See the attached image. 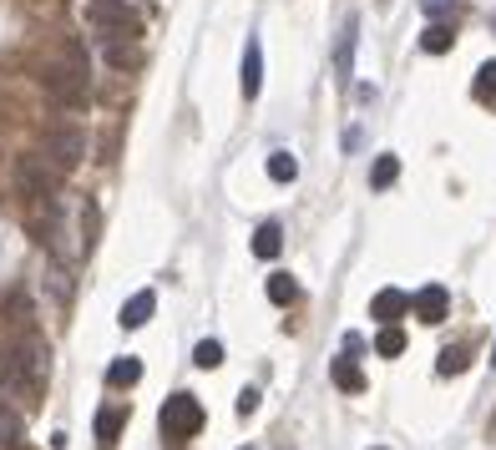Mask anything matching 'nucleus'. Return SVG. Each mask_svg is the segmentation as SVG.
Wrapping results in <instances>:
<instances>
[{
    "label": "nucleus",
    "mask_w": 496,
    "mask_h": 450,
    "mask_svg": "<svg viewBox=\"0 0 496 450\" xmlns=\"http://www.w3.org/2000/svg\"><path fill=\"white\" fill-rule=\"evenodd\" d=\"M401 349H405V334H401V329H395V324H385V329H380V340H375V355L395 359V355H401Z\"/></svg>",
    "instance_id": "nucleus-21"
},
{
    "label": "nucleus",
    "mask_w": 496,
    "mask_h": 450,
    "mask_svg": "<svg viewBox=\"0 0 496 450\" xmlns=\"http://www.w3.org/2000/svg\"><path fill=\"white\" fill-rule=\"evenodd\" d=\"M122 425H127V405H107V410L96 415V446L112 450L117 446V435H122Z\"/></svg>",
    "instance_id": "nucleus-10"
},
{
    "label": "nucleus",
    "mask_w": 496,
    "mask_h": 450,
    "mask_svg": "<svg viewBox=\"0 0 496 450\" xmlns=\"http://www.w3.org/2000/svg\"><path fill=\"white\" fill-rule=\"evenodd\" d=\"M405 314H410V294H405V289H380L370 304V319H385V324H395Z\"/></svg>",
    "instance_id": "nucleus-9"
},
{
    "label": "nucleus",
    "mask_w": 496,
    "mask_h": 450,
    "mask_svg": "<svg viewBox=\"0 0 496 450\" xmlns=\"http://www.w3.org/2000/svg\"><path fill=\"white\" fill-rule=\"evenodd\" d=\"M253 410H259V389H248V385H244V389H238V415L248 420Z\"/></svg>",
    "instance_id": "nucleus-26"
},
{
    "label": "nucleus",
    "mask_w": 496,
    "mask_h": 450,
    "mask_svg": "<svg viewBox=\"0 0 496 450\" xmlns=\"http://www.w3.org/2000/svg\"><path fill=\"white\" fill-rule=\"evenodd\" d=\"M153 309H157V294H153V289L132 294V299L122 304V329H142L147 319H153Z\"/></svg>",
    "instance_id": "nucleus-12"
},
{
    "label": "nucleus",
    "mask_w": 496,
    "mask_h": 450,
    "mask_svg": "<svg viewBox=\"0 0 496 450\" xmlns=\"http://www.w3.org/2000/svg\"><path fill=\"white\" fill-rule=\"evenodd\" d=\"M259 92H264V46H259V36H248V46H244V96L253 102Z\"/></svg>",
    "instance_id": "nucleus-8"
},
{
    "label": "nucleus",
    "mask_w": 496,
    "mask_h": 450,
    "mask_svg": "<svg viewBox=\"0 0 496 450\" xmlns=\"http://www.w3.org/2000/svg\"><path fill=\"white\" fill-rule=\"evenodd\" d=\"M446 5H451V0H426V11H431V16H435V11H446Z\"/></svg>",
    "instance_id": "nucleus-27"
},
{
    "label": "nucleus",
    "mask_w": 496,
    "mask_h": 450,
    "mask_svg": "<svg viewBox=\"0 0 496 450\" xmlns=\"http://www.w3.org/2000/svg\"><path fill=\"white\" fill-rule=\"evenodd\" d=\"M142 380V359L137 355H122V359H112L107 364V385L112 389H132Z\"/></svg>",
    "instance_id": "nucleus-13"
},
{
    "label": "nucleus",
    "mask_w": 496,
    "mask_h": 450,
    "mask_svg": "<svg viewBox=\"0 0 496 450\" xmlns=\"http://www.w3.org/2000/svg\"><path fill=\"white\" fill-rule=\"evenodd\" d=\"M279 249H284V228H279V223H259V233H253V253H259V258H279Z\"/></svg>",
    "instance_id": "nucleus-15"
},
{
    "label": "nucleus",
    "mask_w": 496,
    "mask_h": 450,
    "mask_svg": "<svg viewBox=\"0 0 496 450\" xmlns=\"http://www.w3.org/2000/svg\"><path fill=\"white\" fill-rule=\"evenodd\" d=\"M269 299H274V304H294V299H299V283L289 279V274H269Z\"/></svg>",
    "instance_id": "nucleus-19"
},
{
    "label": "nucleus",
    "mask_w": 496,
    "mask_h": 450,
    "mask_svg": "<svg viewBox=\"0 0 496 450\" xmlns=\"http://www.w3.org/2000/svg\"><path fill=\"white\" fill-rule=\"evenodd\" d=\"M329 374H335V385H340L344 395H360V389H365V374H360V364H355L350 355L335 359V364H329Z\"/></svg>",
    "instance_id": "nucleus-14"
},
{
    "label": "nucleus",
    "mask_w": 496,
    "mask_h": 450,
    "mask_svg": "<svg viewBox=\"0 0 496 450\" xmlns=\"http://www.w3.org/2000/svg\"><path fill=\"white\" fill-rule=\"evenodd\" d=\"M107 61H112V66H132V61H137V51L122 46V41H112V46H107Z\"/></svg>",
    "instance_id": "nucleus-25"
},
{
    "label": "nucleus",
    "mask_w": 496,
    "mask_h": 450,
    "mask_svg": "<svg viewBox=\"0 0 496 450\" xmlns=\"http://www.w3.org/2000/svg\"><path fill=\"white\" fill-rule=\"evenodd\" d=\"M410 309H416L420 324H441V319H446V309H451L446 283H426V289H420V294L410 299Z\"/></svg>",
    "instance_id": "nucleus-7"
},
{
    "label": "nucleus",
    "mask_w": 496,
    "mask_h": 450,
    "mask_svg": "<svg viewBox=\"0 0 496 450\" xmlns=\"http://www.w3.org/2000/svg\"><path fill=\"white\" fill-rule=\"evenodd\" d=\"M451 41H456V36H451V26H441V20H435V26H426V36H420V46L431 51V56L451 51Z\"/></svg>",
    "instance_id": "nucleus-20"
},
{
    "label": "nucleus",
    "mask_w": 496,
    "mask_h": 450,
    "mask_svg": "<svg viewBox=\"0 0 496 450\" xmlns=\"http://www.w3.org/2000/svg\"><path fill=\"white\" fill-rule=\"evenodd\" d=\"M203 405H198V395H172L168 405H162V415H157V425H162V435L168 440H187V435H198L203 430Z\"/></svg>",
    "instance_id": "nucleus-4"
},
{
    "label": "nucleus",
    "mask_w": 496,
    "mask_h": 450,
    "mask_svg": "<svg viewBox=\"0 0 496 450\" xmlns=\"http://www.w3.org/2000/svg\"><path fill=\"white\" fill-rule=\"evenodd\" d=\"M193 364H198V370H218V364H223V344H218V340H203L198 349H193Z\"/></svg>",
    "instance_id": "nucleus-22"
},
{
    "label": "nucleus",
    "mask_w": 496,
    "mask_h": 450,
    "mask_svg": "<svg viewBox=\"0 0 496 450\" xmlns=\"http://www.w3.org/2000/svg\"><path fill=\"white\" fill-rule=\"evenodd\" d=\"M0 385L16 395H41L46 389V344L41 340H16L0 349Z\"/></svg>",
    "instance_id": "nucleus-1"
},
{
    "label": "nucleus",
    "mask_w": 496,
    "mask_h": 450,
    "mask_svg": "<svg viewBox=\"0 0 496 450\" xmlns=\"http://www.w3.org/2000/svg\"><path fill=\"white\" fill-rule=\"evenodd\" d=\"M0 450H26V420L0 400Z\"/></svg>",
    "instance_id": "nucleus-11"
},
{
    "label": "nucleus",
    "mask_w": 496,
    "mask_h": 450,
    "mask_svg": "<svg viewBox=\"0 0 496 450\" xmlns=\"http://www.w3.org/2000/svg\"><path fill=\"white\" fill-rule=\"evenodd\" d=\"M51 162L56 172H71L87 157V137H81V127H71V122H56L46 132V152H41Z\"/></svg>",
    "instance_id": "nucleus-5"
},
{
    "label": "nucleus",
    "mask_w": 496,
    "mask_h": 450,
    "mask_svg": "<svg viewBox=\"0 0 496 450\" xmlns=\"http://www.w3.org/2000/svg\"><path fill=\"white\" fill-rule=\"evenodd\" d=\"M395 177H401V157H375V168H370V187H390L395 183Z\"/></svg>",
    "instance_id": "nucleus-17"
},
{
    "label": "nucleus",
    "mask_w": 496,
    "mask_h": 450,
    "mask_svg": "<svg viewBox=\"0 0 496 450\" xmlns=\"http://www.w3.org/2000/svg\"><path fill=\"white\" fill-rule=\"evenodd\" d=\"M56 177H62V172L51 168L46 157H21V162H16V187H21L31 202L56 198Z\"/></svg>",
    "instance_id": "nucleus-6"
},
{
    "label": "nucleus",
    "mask_w": 496,
    "mask_h": 450,
    "mask_svg": "<svg viewBox=\"0 0 496 450\" xmlns=\"http://www.w3.org/2000/svg\"><path fill=\"white\" fill-rule=\"evenodd\" d=\"M87 16H92V26L107 36V41H132V36L142 31V16L127 5V0H92Z\"/></svg>",
    "instance_id": "nucleus-3"
},
{
    "label": "nucleus",
    "mask_w": 496,
    "mask_h": 450,
    "mask_svg": "<svg viewBox=\"0 0 496 450\" xmlns=\"http://www.w3.org/2000/svg\"><path fill=\"white\" fill-rule=\"evenodd\" d=\"M375 450H380V446H375Z\"/></svg>",
    "instance_id": "nucleus-28"
},
{
    "label": "nucleus",
    "mask_w": 496,
    "mask_h": 450,
    "mask_svg": "<svg viewBox=\"0 0 496 450\" xmlns=\"http://www.w3.org/2000/svg\"><path fill=\"white\" fill-rule=\"evenodd\" d=\"M476 102H496V61H486L476 71Z\"/></svg>",
    "instance_id": "nucleus-23"
},
{
    "label": "nucleus",
    "mask_w": 496,
    "mask_h": 450,
    "mask_svg": "<svg viewBox=\"0 0 496 450\" xmlns=\"http://www.w3.org/2000/svg\"><path fill=\"white\" fill-rule=\"evenodd\" d=\"M355 20H344V36H340V51H335V71L340 77H350V56H355Z\"/></svg>",
    "instance_id": "nucleus-18"
},
{
    "label": "nucleus",
    "mask_w": 496,
    "mask_h": 450,
    "mask_svg": "<svg viewBox=\"0 0 496 450\" xmlns=\"http://www.w3.org/2000/svg\"><path fill=\"white\" fill-rule=\"evenodd\" d=\"M264 168H269V177H274V183H294V177H299V162H294V152H284V147H279V152H269V162H264Z\"/></svg>",
    "instance_id": "nucleus-16"
},
{
    "label": "nucleus",
    "mask_w": 496,
    "mask_h": 450,
    "mask_svg": "<svg viewBox=\"0 0 496 450\" xmlns=\"http://www.w3.org/2000/svg\"><path fill=\"white\" fill-rule=\"evenodd\" d=\"M441 374H461L466 370V349H441V364H435Z\"/></svg>",
    "instance_id": "nucleus-24"
},
{
    "label": "nucleus",
    "mask_w": 496,
    "mask_h": 450,
    "mask_svg": "<svg viewBox=\"0 0 496 450\" xmlns=\"http://www.w3.org/2000/svg\"><path fill=\"white\" fill-rule=\"evenodd\" d=\"M41 86H46L62 107H87V66H81V51L71 46L66 51V61H51L46 71H41Z\"/></svg>",
    "instance_id": "nucleus-2"
}]
</instances>
